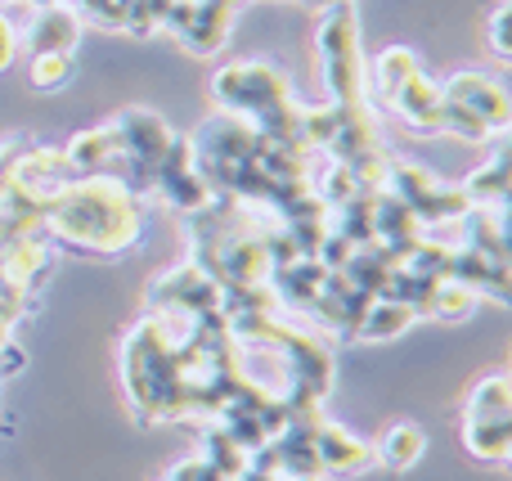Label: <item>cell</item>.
Wrapping results in <instances>:
<instances>
[{
    "instance_id": "1",
    "label": "cell",
    "mask_w": 512,
    "mask_h": 481,
    "mask_svg": "<svg viewBox=\"0 0 512 481\" xmlns=\"http://www.w3.org/2000/svg\"><path fill=\"white\" fill-rule=\"evenodd\" d=\"M41 234L86 252H126L144 234V207L122 180L77 176L41 207Z\"/></svg>"
},
{
    "instance_id": "2",
    "label": "cell",
    "mask_w": 512,
    "mask_h": 481,
    "mask_svg": "<svg viewBox=\"0 0 512 481\" xmlns=\"http://www.w3.org/2000/svg\"><path fill=\"white\" fill-rule=\"evenodd\" d=\"M369 95H378L391 113H400L409 126L418 131H445V135H459V140H490V131L472 117H463L459 108L445 104L441 95V81H432L423 72L414 50L405 45H391L373 59L369 68Z\"/></svg>"
},
{
    "instance_id": "3",
    "label": "cell",
    "mask_w": 512,
    "mask_h": 481,
    "mask_svg": "<svg viewBox=\"0 0 512 481\" xmlns=\"http://www.w3.org/2000/svg\"><path fill=\"white\" fill-rule=\"evenodd\" d=\"M319 63H324V86H328V104L342 108H364L369 104V63L360 54V14L355 0H328L319 9Z\"/></svg>"
},
{
    "instance_id": "4",
    "label": "cell",
    "mask_w": 512,
    "mask_h": 481,
    "mask_svg": "<svg viewBox=\"0 0 512 481\" xmlns=\"http://www.w3.org/2000/svg\"><path fill=\"white\" fill-rule=\"evenodd\" d=\"M382 189H391V194L418 216V225H454L472 207L463 185H445L441 176H432V171L418 167V162L391 158L387 176H382Z\"/></svg>"
},
{
    "instance_id": "5",
    "label": "cell",
    "mask_w": 512,
    "mask_h": 481,
    "mask_svg": "<svg viewBox=\"0 0 512 481\" xmlns=\"http://www.w3.org/2000/svg\"><path fill=\"white\" fill-rule=\"evenodd\" d=\"M441 95H445V104L459 108V113L472 117V122H481L490 135L508 131L512 99H508L504 81L490 77V72H454V77H445Z\"/></svg>"
},
{
    "instance_id": "6",
    "label": "cell",
    "mask_w": 512,
    "mask_h": 481,
    "mask_svg": "<svg viewBox=\"0 0 512 481\" xmlns=\"http://www.w3.org/2000/svg\"><path fill=\"white\" fill-rule=\"evenodd\" d=\"M153 189H158V198L167 207H176V212L185 216H198L207 203H212V185L203 180V171H198V158H194V144L189 140H171L167 158L158 162V171H153Z\"/></svg>"
},
{
    "instance_id": "7",
    "label": "cell",
    "mask_w": 512,
    "mask_h": 481,
    "mask_svg": "<svg viewBox=\"0 0 512 481\" xmlns=\"http://www.w3.org/2000/svg\"><path fill=\"white\" fill-rule=\"evenodd\" d=\"M72 176L68 158H63V149H41V144H23V149L14 153V162H9V176H5V189H14V194L32 198V203H50L54 194H59Z\"/></svg>"
},
{
    "instance_id": "8",
    "label": "cell",
    "mask_w": 512,
    "mask_h": 481,
    "mask_svg": "<svg viewBox=\"0 0 512 481\" xmlns=\"http://www.w3.org/2000/svg\"><path fill=\"white\" fill-rule=\"evenodd\" d=\"M149 302L153 311H167V315H212L221 311V284L203 266L189 261V266L171 270V275H162L149 288Z\"/></svg>"
},
{
    "instance_id": "9",
    "label": "cell",
    "mask_w": 512,
    "mask_h": 481,
    "mask_svg": "<svg viewBox=\"0 0 512 481\" xmlns=\"http://www.w3.org/2000/svg\"><path fill=\"white\" fill-rule=\"evenodd\" d=\"M310 446H315L319 468L333 473V477H355L373 464V450L364 446L360 437H351L346 428H337V423H328V419L310 423Z\"/></svg>"
},
{
    "instance_id": "10",
    "label": "cell",
    "mask_w": 512,
    "mask_h": 481,
    "mask_svg": "<svg viewBox=\"0 0 512 481\" xmlns=\"http://www.w3.org/2000/svg\"><path fill=\"white\" fill-rule=\"evenodd\" d=\"M81 18L72 14L68 5H45L36 9V18L23 27V45H27V59L32 54H77L81 45Z\"/></svg>"
},
{
    "instance_id": "11",
    "label": "cell",
    "mask_w": 512,
    "mask_h": 481,
    "mask_svg": "<svg viewBox=\"0 0 512 481\" xmlns=\"http://www.w3.org/2000/svg\"><path fill=\"white\" fill-rule=\"evenodd\" d=\"M68 158L72 176H113L117 167V135H113V122L108 126H95V131H81L68 140L63 149Z\"/></svg>"
},
{
    "instance_id": "12",
    "label": "cell",
    "mask_w": 512,
    "mask_h": 481,
    "mask_svg": "<svg viewBox=\"0 0 512 481\" xmlns=\"http://www.w3.org/2000/svg\"><path fill=\"white\" fill-rule=\"evenodd\" d=\"M414 320H418L414 306L396 302V297H373L369 311L360 315V324H355L351 338H360V342H391V338H400V333H405Z\"/></svg>"
},
{
    "instance_id": "13",
    "label": "cell",
    "mask_w": 512,
    "mask_h": 481,
    "mask_svg": "<svg viewBox=\"0 0 512 481\" xmlns=\"http://www.w3.org/2000/svg\"><path fill=\"white\" fill-rule=\"evenodd\" d=\"M423 450H427V432L405 419L382 432V441L373 446V459H378L382 468H391V473H405V468H414L418 459H423Z\"/></svg>"
},
{
    "instance_id": "14",
    "label": "cell",
    "mask_w": 512,
    "mask_h": 481,
    "mask_svg": "<svg viewBox=\"0 0 512 481\" xmlns=\"http://www.w3.org/2000/svg\"><path fill=\"white\" fill-rule=\"evenodd\" d=\"M508 419H512L508 378L504 374H490V378H481V383H472L463 423H508Z\"/></svg>"
},
{
    "instance_id": "15",
    "label": "cell",
    "mask_w": 512,
    "mask_h": 481,
    "mask_svg": "<svg viewBox=\"0 0 512 481\" xmlns=\"http://www.w3.org/2000/svg\"><path fill=\"white\" fill-rule=\"evenodd\" d=\"M463 194H468L472 207H504L508 203V158L504 153H495V162H486L472 180H463Z\"/></svg>"
},
{
    "instance_id": "16",
    "label": "cell",
    "mask_w": 512,
    "mask_h": 481,
    "mask_svg": "<svg viewBox=\"0 0 512 481\" xmlns=\"http://www.w3.org/2000/svg\"><path fill=\"white\" fill-rule=\"evenodd\" d=\"M463 446L472 450L477 459H508V446H512V419L508 423H463Z\"/></svg>"
},
{
    "instance_id": "17",
    "label": "cell",
    "mask_w": 512,
    "mask_h": 481,
    "mask_svg": "<svg viewBox=\"0 0 512 481\" xmlns=\"http://www.w3.org/2000/svg\"><path fill=\"white\" fill-rule=\"evenodd\" d=\"M27 77L36 90H59L72 81V54H32L27 59Z\"/></svg>"
},
{
    "instance_id": "18",
    "label": "cell",
    "mask_w": 512,
    "mask_h": 481,
    "mask_svg": "<svg viewBox=\"0 0 512 481\" xmlns=\"http://www.w3.org/2000/svg\"><path fill=\"white\" fill-rule=\"evenodd\" d=\"M508 18H512V9H508V0H499V9H495V18H490V45H495V54L499 59H508Z\"/></svg>"
},
{
    "instance_id": "19",
    "label": "cell",
    "mask_w": 512,
    "mask_h": 481,
    "mask_svg": "<svg viewBox=\"0 0 512 481\" xmlns=\"http://www.w3.org/2000/svg\"><path fill=\"white\" fill-rule=\"evenodd\" d=\"M162 481H216L212 468H207V459H185V464H176Z\"/></svg>"
},
{
    "instance_id": "20",
    "label": "cell",
    "mask_w": 512,
    "mask_h": 481,
    "mask_svg": "<svg viewBox=\"0 0 512 481\" xmlns=\"http://www.w3.org/2000/svg\"><path fill=\"white\" fill-rule=\"evenodd\" d=\"M14 54H18V32H14V23H9V14L0 9V72L14 63Z\"/></svg>"
},
{
    "instance_id": "21",
    "label": "cell",
    "mask_w": 512,
    "mask_h": 481,
    "mask_svg": "<svg viewBox=\"0 0 512 481\" xmlns=\"http://www.w3.org/2000/svg\"><path fill=\"white\" fill-rule=\"evenodd\" d=\"M23 149V140H9L0 144V189H5V176H9V162H14V153Z\"/></svg>"
},
{
    "instance_id": "22",
    "label": "cell",
    "mask_w": 512,
    "mask_h": 481,
    "mask_svg": "<svg viewBox=\"0 0 512 481\" xmlns=\"http://www.w3.org/2000/svg\"><path fill=\"white\" fill-rule=\"evenodd\" d=\"M32 5H36V9H45V5H63V0H32Z\"/></svg>"
},
{
    "instance_id": "23",
    "label": "cell",
    "mask_w": 512,
    "mask_h": 481,
    "mask_svg": "<svg viewBox=\"0 0 512 481\" xmlns=\"http://www.w3.org/2000/svg\"><path fill=\"white\" fill-rule=\"evenodd\" d=\"M0 5H18V0H0Z\"/></svg>"
}]
</instances>
